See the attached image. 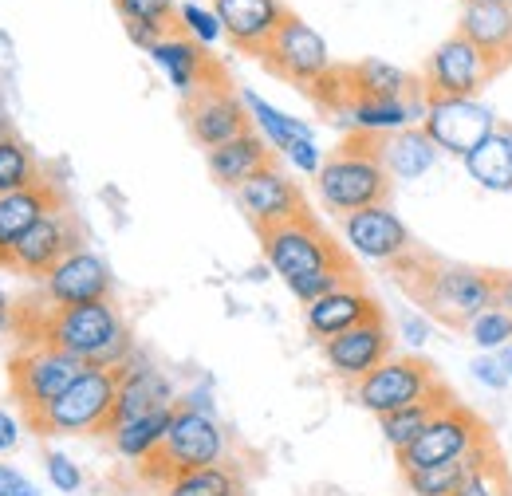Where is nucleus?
<instances>
[{
    "mask_svg": "<svg viewBox=\"0 0 512 496\" xmlns=\"http://www.w3.org/2000/svg\"><path fill=\"white\" fill-rule=\"evenodd\" d=\"M60 189L52 182H40V186H28V189H16V193H4L0 197V268L8 260L12 245L36 225L44 221L52 209H60Z\"/></svg>",
    "mask_w": 512,
    "mask_h": 496,
    "instance_id": "25",
    "label": "nucleus"
},
{
    "mask_svg": "<svg viewBox=\"0 0 512 496\" xmlns=\"http://www.w3.org/2000/svg\"><path fill=\"white\" fill-rule=\"evenodd\" d=\"M473 378L485 386V390H505L512 378L505 371V363H501V355H477L473 359Z\"/></svg>",
    "mask_w": 512,
    "mask_h": 496,
    "instance_id": "42",
    "label": "nucleus"
},
{
    "mask_svg": "<svg viewBox=\"0 0 512 496\" xmlns=\"http://www.w3.org/2000/svg\"><path fill=\"white\" fill-rule=\"evenodd\" d=\"M44 473H48V481H52L56 493L71 496L83 489V469H79L67 453H60V449H48V453H44Z\"/></svg>",
    "mask_w": 512,
    "mask_h": 496,
    "instance_id": "40",
    "label": "nucleus"
},
{
    "mask_svg": "<svg viewBox=\"0 0 512 496\" xmlns=\"http://www.w3.org/2000/svg\"><path fill=\"white\" fill-rule=\"evenodd\" d=\"M501 363H505V371H509V378H512V343L501 351Z\"/></svg>",
    "mask_w": 512,
    "mask_h": 496,
    "instance_id": "47",
    "label": "nucleus"
},
{
    "mask_svg": "<svg viewBox=\"0 0 512 496\" xmlns=\"http://www.w3.org/2000/svg\"><path fill=\"white\" fill-rule=\"evenodd\" d=\"M241 99H245V107H249V119H253V130L276 150V154H284L292 142H300V138H312V126L304 123V119H292V115H284L280 107H272L268 99H260L256 91H241Z\"/></svg>",
    "mask_w": 512,
    "mask_h": 496,
    "instance_id": "34",
    "label": "nucleus"
},
{
    "mask_svg": "<svg viewBox=\"0 0 512 496\" xmlns=\"http://www.w3.org/2000/svg\"><path fill=\"white\" fill-rule=\"evenodd\" d=\"M383 138H367V134H347L327 158L323 170L316 174V193L327 205V213L347 217L359 213L367 205H386L394 178L386 174L383 162Z\"/></svg>",
    "mask_w": 512,
    "mask_h": 496,
    "instance_id": "4",
    "label": "nucleus"
},
{
    "mask_svg": "<svg viewBox=\"0 0 512 496\" xmlns=\"http://www.w3.org/2000/svg\"><path fill=\"white\" fill-rule=\"evenodd\" d=\"M205 162H209V174H213L217 186L241 189L253 174H260L264 166L276 162V150H272L256 130H249V134H241V138H233V142L209 150Z\"/></svg>",
    "mask_w": 512,
    "mask_h": 496,
    "instance_id": "26",
    "label": "nucleus"
},
{
    "mask_svg": "<svg viewBox=\"0 0 512 496\" xmlns=\"http://www.w3.org/2000/svg\"><path fill=\"white\" fill-rule=\"evenodd\" d=\"M209 8L217 12L229 44L256 60L288 20V8L280 0H209Z\"/></svg>",
    "mask_w": 512,
    "mask_h": 496,
    "instance_id": "20",
    "label": "nucleus"
},
{
    "mask_svg": "<svg viewBox=\"0 0 512 496\" xmlns=\"http://www.w3.org/2000/svg\"><path fill=\"white\" fill-rule=\"evenodd\" d=\"M481 445H489V426H485L469 406L449 402V406L438 410V418L426 426V434L418 437L406 453H398V473L446 465V461L477 453Z\"/></svg>",
    "mask_w": 512,
    "mask_h": 496,
    "instance_id": "10",
    "label": "nucleus"
},
{
    "mask_svg": "<svg viewBox=\"0 0 512 496\" xmlns=\"http://www.w3.org/2000/svg\"><path fill=\"white\" fill-rule=\"evenodd\" d=\"M186 123H190L193 142L205 146V154L253 130L249 107H245L241 91H233L229 79H217V83L201 87L193 99H186Z\"/></svg>",
    "mask_w": 512,
    "mask_h": 496,
    "instance_id": "13",
    "label": "nucleus"
},
{
    "mask_svg": "<svg viewBox=\"0 0 512 496\" xmlns=\"http://www.w3.org/2000/svg\"><path fill=\"white\" fill-rule=\"evenodd\" d=\"M379 315H383L379 300L363 288L359 276H351V280H343L339 288L323 292L320 300L304 304V327H308L320 343H327V339H335V335H343V331H351V327H359V323H367V319H379Z\"/></svg>",
    "mask_w": 512,
    "mask_h": 496,
    "instance_id": "19",
    "label": "nucleus"
},
{
    "mask_svg": "<svg viewBox=\"0 0 512 496\" xmlns=\"http://www.w3.org/2000/svg\"><path fill=\"white\" fill-rule=\"evenodd\" d=\"M123 24H127L130 40L138 48H154L162 36L170 32H182L178 28V4L174 0H115Z\"/></svg>",
    "mask_w": 512,
    "mask_h": 496,
    "instance_id": "31",
    "label": "nucleus"
},
{
    "mask_svg": "<svg viewBox=\"0 0 512 496\" xmlns=\"http://www.w3.org/2000/svg\"><path fill=\"white\" fill-rule=\"evenodd\" d=\"M0 48H8V36H4V32H0Z\"/></svg>",
    "mask_w": 512,
    "mask_h": 496,
    "instance_id": "49",
    "label": "nucleus"
},
{
    "mask_svg": "<svg viewBox=\"0 0 512 496\" xmlns=\"http://www.w3.org/2000/svg\"><path fill=\"white\" fill-rule=\"evenodd\" d=\"M40 300L48 304V311L111 300V268H107V260L95 256L91 248L67 252L64 260L40 280Z\"/></svg>",
    "mask_w": 512,
    "mask_h": 496,
    "instance_id": "16",
    "label": "nucleus"
},
{
    "mask_svg": "<svg viewBox=\"0 0 512 496\" xmlns=\"http://www.w3.org/2000/svg\"><path fill=\"white\" fill-rule=\"evenodd\" d=\"M87 371L79 359H71L64 351L48 347V343H32L20 355H12L8 363V382H12V398L20 402L24 418H36L40 410H48L67 386Z\"/></svg>",
    "mask_w": 512,
    "mask_h": 496,
    "instance_id": "8",
    "label": "nucleus"
},
{
    "mask_svg": "<svg viewBox=\"0 0 512 496\" xmlns=\"http://www.w3.org/2000/svg\"><path fill=\"white\" fill-rule=\"evenodd\" d=\"M178 410V406H174ZM174 410H158V414H146V418H134V422H123V426H111L107 437H111V445H115V453L130 461V465H146V461H154V453L162 449V441H166V430H170V422H174Z\"/></svg>",
    "mask_w": 512,
    "mask_h": 496,
    "instance_id": "30",
    "label": "nucleus"
},
{
    "mask_svg": "<svg viewBox=\"0 0 512 496\" xmlns=\"http://www.w3.org/2000/svg\"><path fill=\"white\" fill-rule=\"evenodd\" d=\"M493 449V441L489 445H481L477 453H469V457H457V461H446V465H430V469H410V473H402V485L410 489V496H453L461 489V481L485 461V453Z\"/></svg>",
    "mask_w": 512,
    "mask_h": 496,
    "instance_id": "33",
    "label": "nucleus"
},
{
    "mask_svg": "<svg viewBox=\"0 0 512 496\" xmlns=\"http://www.w3.org/2000/svg\"><path fill=\"white\" fill-rule=\"evenodd\" d=\"M469 178L489 193H512V126L501 123L469 158H461Z\"/></svg>",
    "mask_w": 512,
    "mask_h": 496,
    "instance_id": "28",
    "label": "nucleus"
},
{
    "mask_svg": "<svg viewBox=\"0 0 512 496\" xmlns=\"http://www.w3.org/2000/svg\"><path fill=\"white\" fill-rule=\"evenodd\" d=\"M418 252V248H414ZM414 252L394 264L398 284L426 308L430 319L446 323L453 331L469 327L481 311L497 308V288L493 272L473 268V264H446V260H422V272H414Z\"/></svg>",
    "mask_w": 512,
    "mask_h": 496,
    "instance_id": "2",
    "label": "nucleus"
},
{
    "mask_svg": "<svg viewBox=\"0 0 512 496\" xmlns=\"http://www.w3.org/2000/svg\"><path fill=\"white\" fill-rule=\"evenodd\" d=\"M453 402V394L446 390H438L434 398H426V402H414V406H406V410H394V414H386V418H379V430H383V441L394 449V457L398 453H406L418 437L426 434V426L438 418V410L442 406H449Z\"/></svg>",
    "mask_w": 512,
    "mask_h": 496,
    "instance_id": "32",
    "label": "nucleus"
},
{
    "mask_svg": "<svg viewBox=\"0 0 512 496\" xmlns=\"http://www.w3.org/2000/svg\"><path fill=\"white\" fill-rule=\"evenodd\" d=\"M75 248H83L79 245V225H75V217L60 205V209H52L44 221H36V225L12 245L4 268L16 272V276H28V280H44V276L64 260L67 252H75Z\"/></svg>",
    "mask_w": 512,
    "mask_h": 496,
    "instance_id": "15",
    "label": "nucleus"
},
{
    "mask_svg": "<svg viewBox=\"0 0 512 496\" xmlns=\"http://www.w3.org/2000/svg\"><path fill=\"white\" fill-rule=\"evenodd\" d=\"M40 182H44V178H40L36 154H32L16 134H8V138L0 142V197H4V193H16V189L40 186Z\"/></svg>",
    "mask_w": 512,
    "mask_h": 496,
    "instance_id": "36",
    "label": "nucleus"
},
{
    "mask_svg": "<svg viewBox=\"0 0 512 496\" xmlns=\"http://www.w3.org/2000/svg\"><path fill=\"white\" fill-rule=\"evenodd\" d=\"M174 406H178L174 382L162 371H154L150 363H134V359L127 367H119V394H115L111 426H123V422L158 414V410H174Z\"/></svg>",
    "mask_w": 512,
    "mask_h": 496,
    "instance_id": "22",
    "label": "nucleus"
},
{
    "mask_svg": "<svg viewBox=\"0 0 512 496\" xmlns=\"http://www.w3.org/2000/svg\"><path fill=\"white\" fill-rule=\"evenodd\" d=\"M379 146H383L386 174H390L394 182H418L422 174L434 170V162H438V154H442V150L430 142V134H426L422 126H406V130H398V134H386Z\"/></svg>",
    "mask_w": 512,
    "mask_h": 496,
    "instance_id": "27",
    "label": "nucleus"
},
{
    "mask_svg": "<svg viewBox=\"0 0 512 496\" xmlns=\"http://www.w3.org/2000/svg\"><path fill=\"white\" fill-rule=\"evenodd\" d=\"M453 496H512V477L505 469V461H501V453L489 449L485 461L461 481V489Z\"/></svg>",
    "mask_w": 512,
    "mask_h": 496,
    "instance_id": "37",
    "label": "nucleus"
},
{
    "mask_svg": "<svg viewBox=\"0 0 512 496\" xmlns=\"http://www.w3.org/2000/svg\"><path fill=\"white\" fill-rule=\"evenodd\" d=\"M497 79V67L481 48H473L461 32L442 40L422 67V95L426 99H477Z\"/></svg>",
    "mask_w": 512,
    "mask_h": 496,
    "instance_id": "9",
    "label": "nucleus"
},
{
    "mask_svg": "<svg viewBox=\"0 0 512 496\" xmlns=\"http://www.w3.org/2000/svg\"><path fill=\"white\" fill-rule=\"evenodd\" d=\"M418 126L430 134V142L442 154L469 158L501 123H497L493 107H485L481 99H426Z\"/></svg>",
    "mask_w": 512,
    "mask_h": 496,
    "instance_id": "12",
    "label": "nucleus"
},
{
    "mask_svg": "<svg viewBox=\"0 0 512 496\" xmlns=\"http://www.w3.org/2000/svg\"><path fill=\"white\" fill-rule=\"evenodd\" d=\"M8 134H12V123H8V119H4V111H0V142H4Z\"/></svg>",
    "mask_w": 512,
    "mask_h": 496,
    "instance_id": "48",
    "label": "nucleus"
},
{
    "mask_svg": "<svg viewBox=\"0 0 512 496\" xmlns=\"http://www.w3.org/2000/svg\"><path fill=\"white\" fill-rule=\"evenodd\" d=\"M493 288H497V308L512 315V272H493Z\"/></svg>",
    "mask_w": 512,
    "mask_h": 496,
    "instance_id": "46",
    "label": "nucleus"
},
{
    "mask_svg": "<svg viewBox=\"0 0 512 496\" xmlns=\"http://www.w3.org/2000/svg\"><path fill=\"white\" fill-rule=\"evenodd\" d=\"M0 496H40V485L28 473H20L16 465L0 461Z\"/></svg>",
    "mask_w": 512,
    "mask_h": 496,
    "instance_id": "43",
    "label": "nucleus"
},
{
    "mask_svg": "<svg viewBox=\"0 0 512 496\" xmlns=\"http://www.w3.org/2000/svg\"><path fill=\"white\" fill-rule=\"evenodd\" d=\"M284 158H288V162H292L300 174L316 178V174L323 170V158H327V154H323L320 142H316V134H312V138H300V142H292V146L284 150Z\"/></svg>",
    "mask_w": 512,
    "mask_h": 496,
    "instance_id": "41",
    "label": "nucleus"
},
{
    "mask_svg": "<svg viewBox=\"0 0 512 496\" xmlns=\"http://www.w3.org/2000/svg\"><path fill=\"white\" fill-rule=\"evenodd\" d=\"M402 335H406V343H414V347H422L426 339H430V315H402Z\"/></svg>",
    "mask_w": 512,
    "mask_h": 496,
    "instance_id": "44",
    "label": "nucleus"
},
{
    "mask_svg": "<svg viewBox=\"0 0 512 496\" xmlns=\"http://www.w3.org/2000/svg\"><path fill=\"white\" fill-rule=\"evenodd\" d=\"M241 493V477L233 473V465H213V469H193L170 477L158 496H237Z\"/></svg>",
    "mask_w": 512,
    "mask_h": 496,
    "instance_id": "35",
    "label": "nucleus"
},
{
    "mask_svg": "<svg viewBox=\"0 0 512 496\" xmlns=\"http://www.w3.org/2000/svg\"><path fill=\"white\" fill-rule=\"evenodd\" d=\"M457 32L481 48L489 63L497 67V75L512 67V4H493V0H465L461 4V20Z\"/></svg>",
    "mask_w": 512,
    "mask_h": 496,
    "instance_id": "23",
    "label": "nucleus"
},
{
    "mask_svg": "<svg viewBox=\"0 0 512 496\" xmlns=\"http://www.w3.org/2000/svg\"><path fill=\"white\" fill-rule=\"evenodd\" d=\"M339 233H343L347 252H355L371 264H390L394 268L414 252L410 229L402 225V217L390 205H367L359 213L339 217Z\"/></svg>",
    "mask_w": 512,
    "mask_h": 496,
    "instance_id": "14",
    "label": "nucleus"
},
{
    "mask_svg": "<svg viewBox=\"0 0 512 496\" xmlns=\"http://www.w3.org/2000/svg\"><path fill=\"white\" fill-rule=\"evenodd\" d=\"M347 91L351 95H367V99H410L422 91V83L414 75H406L402 67L386 60H363L343 67Z\"/></svg>",
    "mask_w": 512,
    "mask_h": 496,
    "instance_id": "29",
    "label": "nucleus"
},
{
    "mask_svg": "<svg viewBox=\"0 0 512 496\" xmlns=\"http://www.w3.org/2000/svg\"><path fill=\"white\" fill-rule=\"evenodd\" d=\"M426 111V95H410V99H367V95H351L343 103V123L351 134H367V138H386L398 134L406 126L422 123Z\"/></svg>",
    "mask_w": 512,
    "mask_h": 496,
    "instance_id": "24",
    "label": "nucleus"
},
{
    "mask_svg": "<svg viewBox=\"0 0 512 496\" xmlns=\"http://www.w3.org/2000/svg\"><path fill=\"white\" fill-rule=\"evenodd\" d=\"M36 343H48V347L64 351L71 359H79L83 367H103V371L127 367L130 351H134L127 319L111 300L48 311L40 319Z\"/></svg>",
    "mask_w": 512,
    "mask_h": 496,
    "instance_id": "3",
    "label": "nucleus"
},
{
    "mask_svg": "<svg viewBox=\"0 0 512 496\" xmlns=\"http://www.w3.org/2000/svg\"><path fill=\"white\" fill-rule=\"evenodd\" d=\"M150 60L166 71L170 87H174L182 99H193L201 87H209V83H217V79H229L225 67L213 60L197 40H190L186 32L162 36V40L150 48Z\"/></svg>",
    "mask_w": 512,
    "mask_h": 496,
    "instance_id": "21",
    "label": "nucleus"
},
{
    "mask_svg": "<svg viewBox=\"0 0 512 496\" xmlns=\"http://www.w3.org/2000/svg\"><path fill=\"white\" fill-rule=\"evenodd\" d=\"M178 28H182L190 40H197L201 48H209V44H217V40L225 36L217 12H213V8H201V4H193V0L178 4Z\"/></svg>",
    "mask_w": 512,
    "mask_h": 496,
    "instance_id": "39",
    "label": "nucleus"
},
{
    "mask_svg": "<svg viewBox=\"0 0 512 496\" xmlns=\"http://www.w3.org/2000/svg\"><path fill=\"white\" fill-rule=\"evenodd\" d=\"M438 390H446V382L438 378V371L426 359H418V355H390L383 367H375L363 382L351 386V398L367 414L386 418L394 410H406L414 402L434 398Z\"/></svg>",
    "mask_w": 512,
    "mask_h": 496,
    "instance_id": "7",
    "label": "nucleus"
},
{
    "mask_svg": "<svg viewBox=\"0 0 512 496\" xmlns=\"http://www.w3.org/2000/svg\"><path fill=\"white\" fill-rule=\"evenodd\" d=\"M233 193H237L241 213L253 221L256 233L276 229V225H288V221H296V217L312 213V209H308V201H304V189L296 186V182H292L276 162H272V166H264L260 174H253L245 186L233 189Z\"/></svg>",
    "mask_w": 512,
    "mask_h": 496,
    "instance_id": "17",
    "label": "nucleus"
},
{
    "mask_svg": "<svg viewBox=\"0 0 512 496\" xmlns=\"http://www.w3.org/2000/svg\"><path fill=\"white\" fill-rule=\"evenodd\" d=\"M115 394H119V371L87 367L48 410L28 418V426L44 437L107 434L115 418Z\"/></svg>",
    "mask_w": 512,
    "mask_h": 496,
    "instance_id": "6",
    "label": "nucleus"
},
{
    "mask_svg": "<svg viewBox=\"0 0 512 496\" xmlns=\"http://www.w3.org/2000/svg\"><path fill=\"white\" fill-rule=\"evenodd\" d=\"M225 457H229V434L221 430V422L213 418V410L178 406V410H174V422H170V430H166L162 449L154 453V461L142 465V477L162 489V485H166L170 477H178V473L225 465Z\"/></svg>",
    "mask_w": 512,
    "mask_h": 496,
    "instance_id": "5",
    "label": "nucleus"
},
{
    "mask_svg": "<svg viewBox=\"0 0 512 496\" xmlns=\"http://www.w3.org/2000/svg\"><path fill=\"white\" fill-rule=\"evenodd\" d=\"M493 4H512V0H493Z\"/></svg>",
    "mask_w": 512,
    "mask_h": 496,
    "instance_id": "50",
    "label": "nucleus"
},
{
    "mask_svg": "<svg viewBox=\"0 0 512 496\" xmlns=\"http://www.w3.org/2000/svg\"><path fill=\"white\" fill-rule=\"evenodd\" d=\"M268 268L284 280V288L300 300L312 304L323 292L339 288L343 280L355 276V260L343 245H335V237L323 229V221L316 213H304L288 225L264 229L256 233Z\"/></svg>",
    "mask_w": 512,
    "mask_h": 496,
    "instance_id": "1",
    "label": "nucleus"
},
{
    "mask_svg": "<svg viewBox=\"0 0 512 496\" xmlns=\"http://www.w3.org/2000/svg\"><path fill=\"white\" fill-rule=\"evenodd\" d=\"M390 355H394V339H390V327H386L383 315L367 319V323H359V327H351V331H343V335L323 343L327 367L347 386L363 382L375 367H383Z\"/></svg>",
    "mask_w": 512,
    "mask_h": 496,
    "instance_id": "18",
    "label": "nucleus"
},
{
    "mask_svg": "<svg viewBox=\"0 0 512 496\" xmlns=\"http://www.w3.org/2000/svg\"><path fill=\"white\" fill-rule=\"evenodd\" d=\"M237 496H241V493H237Z\"/></svg>",
    "mask_w": 512,
    "mask_h": 496,
    "instance_id": "51",
    "label": "nucleus"
},
{
    "mask_svg": "<svg viewBox=\"0 0 512 496\" xmlns=\"http://www.w3.org/2000/svg\"><path fill=\"white\" fill-rule=\"evenodd\" d=\"M260 63H264L276 79L296 83V87H304V91H312L323 75L335 71L323 36L312 24H304L296 12H288V20H284L280 32L272 36V44L260 52Z\"/></svg>",
    "mask_w": 512,
    "mask_h": 496,
    "instance_id": "11",
    "label": "nucleus"
},
{
    "mask_svg": "<svg viewBox=\"0 0 512 496\" xmlns=\"http://www.w3.org/2000/svg\"><path fill=\"white\" fill-rule=\"evenodd\" d=\"M20 445V418L12 410H0V453H12Z\"/></svg>",
    "mask_w": 512,
    "mask_h": 496,
    "instance_id": "45",
    "label": "nucleus"
},
{
    "mask_svg": "<svg viewBox=\"0 0 512 496\" xmlns=\"http://www.w3.org/2000/svg\"><path fill=\"white\" fill-rule=\"evenodd\" d=\"M465 331H469V339L481 355H501L512 343V315L505 308H489L481 311Z\"/></svg>",
    "mask_w": 512,
    "mask_h": 496,
    "instance_id": "38",
    "label": "nucleus"
}]
</instances>
